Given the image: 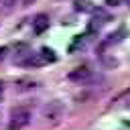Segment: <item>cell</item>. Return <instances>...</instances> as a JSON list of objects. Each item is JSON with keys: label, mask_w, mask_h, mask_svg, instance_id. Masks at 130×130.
I'll return each mask as SVG.
<instances>
[{"label": "cell", "mask_w": 130, "mask_h": 130, "mask_svg": "<svg viewBox=\"0 0 130 130\" xmlns=\"http://www.w3.org/2000/svg\"><path fill=\"white\" fill-rule=\"evenodd\" d=\"M32 2H35V0H22V6H30Z\"/></svg>", "instance_id": "obj_17"}, {"label": "cell", "mask_w": 130, "mask_h": 130, "mask_svg": "<svg viewBox=\"0 0 130 130\" xmlns=\"http://www.w3.org/2000/svg\"><path fill=\"white\" fill-rule=\"evenodd\" d=\"M2 91H4V85H2V81H0V100H2Z\"/></svg>", "instance_id": "obj_18"}, {"label": "cell", "mask_w": 130, "mask_h": 130, "mask_svg": "<svg viewBox=\"0 0 130 130\" xmlns=\"http://www.w3.org/2000/svg\"><path fill=\"white\" fill-rule=\"evenodd\" d=\"M67 79H69V81H75V83H79V85H85V83L93 81V79H95V75H93V73H91V69H87V67H77V69L69 71Z\"/></svg>", "instance_id": "obj_3"}, {"label": "cell", "mask_w": 130, "mask_h": 130, "mask_svg": "<svg viewBox=\"0 0 130 130\" xmlns=\"http://www.w3.org/2000/svg\"><path fill=\"white\" fill-rule=\"evenodd\" d=\"M45 61L41 59V55H35V53H30V55H26L18 65H22V67H41Z\"/></svg>", "instance_id": "obj_7"}, {"label": "cell", "mask_w": 130, "mask_h": 130, "mask_svg": "<svg viewBox=\"0 0 130 130\" xmlns=\"http://www.w3.org/2000/svg\"><path fill=\"white\" fill-rule=\"evenodd\" d=\"M126 98H130V89H126L124 93H120V95H118V98H116L114 102H122V100H126Z\"/></svg>", "instance_id": "obj_14"}, {"label": "cell", "mask_w": 130, "mask_h": 130, "mask_svg": "<svg viewBox=\"0 0 130 130\" xmlns=\"http://www.w3.org/2000/svg\"><path fill=\"white\" fill-rule=\"evenodd\" d=\"M118 2H120V0H106V4H108V6H116Z\"/></svg>", "instance_id": "obj_16"}, {"label": "cell", "mask_w": 130, "mask_h": 130, "mask_svg": "<svg viewBox=\"0 0 130 130\" xmlns=\"http://www.w3.org/2000/svg\"><path fill=\"white\" fill-rule=\"evenodd\" d=\"M6 53H8V47H0V61L6 59Z\"/></svg>", "instance_id": "obj_15"}, {"label": "cell", "mask_w": 130, "mask_h": 130, "mask_svg": "<svg viewBox=\"0 0 130 130\" xmlns=\"http://www.w3.org/2000/svg\"><path fill=\"white\" fill-rule=\"evenodd\" d=\"M18 2H20V0H4V12H10Z\"/></svg>", "instance_id": "obj_13"}, {"label": "cell", "mask_w": 130, "mask_h": 130, "mask_svg": "<svg viewBox=\"0 0 130 130\" xmlns=\"http://www.w3.org/2000/svg\"><path fill=\"white\" fill-rule=\"evenodd\" d=\"M93 16H95V18H100V20H102V22H108V20H110V18H112V16H110V14H108V12H104V10H102V8H98V10H93Z\"/></svg>", "instance_id": "obj_12"}, {"label": "cell", "mask_w": 130, "mask_h": 130, "mask_svg": "<svg viewBox=\"0 0 130 130\" xmlns=\"http://www.w3.org/2000/svg\"><path fill=\"white\" fill-rule=\"evenodd\" d=\"M49 28V16L47 14H37V18L32 20V30L35 35H43Z\"/></svg>", "instance_id": "obj_4"}, {"label": "cell", "mask_w": 130, "mask_h": 130, "mask_svg": "<svg viewBox=\"0 0 130 130\" xmlns=\"http://www.w3.org/2000/svg\"><path fill=\"white\" fill-rule=\"evenodd\" d=\"M73 8H75L77 12H91V10H93V6H91L89 0H75V2H73Z\"/></svg>", "instance_id": "obj_9"}, {"label": "cell", "mask_w": 130, "mask_h": 130, "mask_svg": "<svg viewBox=\"0 0 130 130\" xmlns=\"http://www.w3.org/2000/svg\"><path fill=\"white\" fill-rule=\"evenodd\" d=\"M85 45V35H77L75 39H73V43L69 45V53H73V51H77L79 47H83Z\"/></svg>", "instance_id": "obj_11"}, {"label": "cell", "mask_w": 130, "mask_h": 130, "mask_svg": "<svg viewBox=\"0 0 130 130\" xmlns=\"http://www.w3.org/2000/svg\"><path fill=\"white\" fill-rule=\"evenodd\" d=\"M63 114H65V108H63V104L57 102V100H53V102H49V104L43 106V118H45L51 126H57V124L61 122Z\"/></svg>", "instance_id": "obj_1"}, {"label": "cell", "mask_w": 130, "mask_h": 130, "mask_svg": "<svg viewBox=\"0 0 130 130\" xmlns=\"http://www.w3.org/2000/svg\"><path fill=\"white\" fill-rule=\"evenodd\" d=\"M128 6H130V0H128Z\"/></svg>", "instance_id": "obj_19"}, {"label": "cell", "mask_w": 130, "mask_h": 130, "mask_svg": "<svg viewBox=\"0 0 130 130\" xmlns=\"http://www.w3.org/2000/svg\"><path fill=\"white\" fill-rule=\"evenodd\" d=\"M14 51H16V55H14V63H20L26 55H30V53H32V51H30V47H28L26 43H16Z\"/></svg>", "instance_id": "obj_6"}, {"label": "cell", "mask_w": 130, "mask_h": 130, "mask_svg": "<svg viewBox=\"0 0 130 130\" xmlns=\"http://www.w3.org/2000/svg\"><path fill=\"white\" fill-rule=\"evenodd\" d=\"M39 55H41V59H43L45 63H55V61H57V55H55V51H53V49H49V47H43Z\"/></svg>", "instance_id": "obj_8"}, {"label": "cell", "mask_w": 130, "mask_h": 130, "mask_svg": "<svg viewBox=\"0 0 130 130\" xmlns=\"http://www.w3.org/2000/svg\"><path fill=\"white\" fill-rule=\"evenodd\" d=\"M102 24H104V22H102L100 18H95V16H93V18L87 22V35H93V32H98V30L102 28Z\"/></svg>", "instance_id": "obj_10"}, {"label": "cell", "mask_w": 130, "mask_h": 130, "mask_svg": "<svg viewBox=\"0 0 130 130\" xmlns=\"http://www.w3.org/2000/svg\"><path fill=\"white\" fill-rule=\"evenodd\" d=\"M10 116H12V120H10V128H12V130H14V128H24V126H28V122H30V110L24 108V106L14 108Z\"/></svg>", "instance_id": "obj_2"}, {"label": "cell", "mask_w": 130, "mask_h": 130, "mask_svg": "<svg viewBox=\"0 0 130 130\" xmlns=\"http://www.w3.org/2000/svg\"><path fill=\"white\" fill-rule=\"evenodd\" d=\"M37 87V81L35 79H28V77H22V79H16L14 81V89L16 91H30Z\"/></svg>", "instance_id": "obj_5"}]
</instances>
